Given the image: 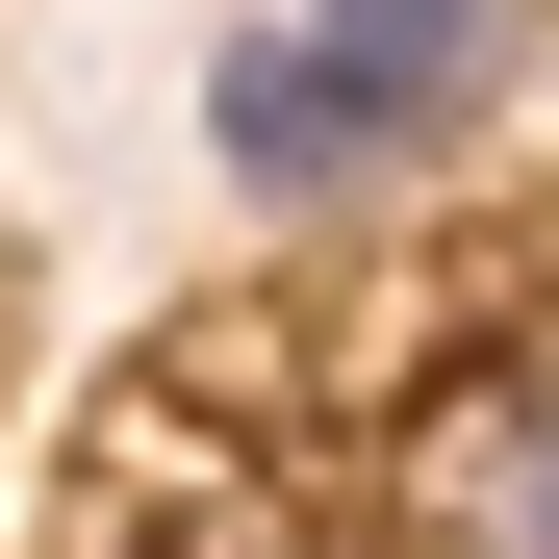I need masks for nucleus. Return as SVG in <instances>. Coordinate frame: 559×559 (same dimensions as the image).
Wrapping results in <instances>:
<instances>
[{
	"mask_svg": "<svg viewBox=\"0 0 559 559\" xmlns=\"http://www.w3.org/2000/svg\"><path fill=\"white\" fill-rule=\"evenodd\" d=\"M484 76H509V0H280L204 51V153L254 204H356L432 128H484Z\"/></svg>",
	"mask_w": 559,
	"mask_h": 559,
	"instance_id": "obj_1",
	"label": "nucleus"
},
{
	"mask_svg": "<svg viewBox=\"0 0 559 559\" xmlns=\"http://www.w3.org/2000/svg\"><path fill=\"white\" fill-rule=\"evenodd\" d=\"M407 509H432V559H559V331H509L484 382L432 407Z\"/></svg>",
	"mask_w": 559,
	"mask_h": 559,
	"instance_id": "obj_2",
	"label": "nucleus"
}]
</instances>
